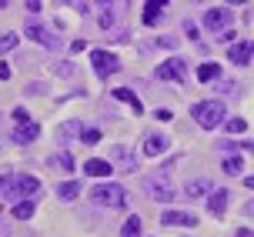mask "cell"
I'll return each mask as SVG.
<instances>
[{"label":"cell","mask_w":254,"mask_h":237,"mask_svg":"<svg viewBox=\"0 0 254 237\" xmlns=\"http://www.w3.org/2000/svg\"><path fill=\"white\" fill-rule=\"evenodd\" d=\"M24 34H27L30 40H37L40 47H47V50H61V37H57V34H51V30H47L44 24H27V27H24Z\"/></svg>","instance_id":"cell-6"},{"label":"cell","mask_w":254,"mask_h":237,"mask_svg":"<svg viewBox=\"0 0 254 237\" xmlns=\"http://www.w3.org/2000/svg\"><path fill=\"white\" fill-rule=\"evenodd\" d=\"M238 237H251V227H241V231H238Z\"/></svg>","instance_id":"cell-36"},{"label":"cell","mask_w":254,"mask_h":237,"mask_svg":"<svg viewBox=\"0 0 254 237\" xmlns=\"http://www.w3.org/2000/svg\"><path fill=\"white\" fill-rule=\"evenodd\" d=\"M231 24H234V17H231L228 7H207V13H204V30L207 34H224Z\"/></svg>","instance_id":"cell-4"},{"label":"cell","mask_w":254,"mask_h":237,"mask_svg":"<svg viewBox=\"0 0 254 237\" xmlns=\"http://www.w3.org/2000/svg\"><path fill=\"white\" fill-rule=\"evenodd\" d=\"M184 34H188L190 40H201V34H197V27L190 24V20H184Z\"/></svg>","instance_id":"cell-30"},{"label":"cell","mask_w":254,"mask_h":237,"mask_svg":"<svg viewBox=\"0 0 254 237\" xmlns=\"http://www.w3.org/2000/svg\"><path fill=\"white\" fill-rule=\"evenodd\" d=\"M157 80H184L188 77V60H181V57H171V60H164L161 67H157Z\"/></svg>","instance_id":"cell-7"},{"label":"cell","mask_w":254,"mask_h":237,"mask_svg":"<svg viewBox=\"0 0 254 237\" xmlns=\"http://www.w3.org/2000/svg\"><path fill=\"white\" fill-rule=\"evenodd\" d=\"M154 47H174V40H171V37H161V40H154Z\"/></svg>","instance_id":"cell-33"},{"label":"cell","mask_w":254,"mask_h":237,"mask_svg":"<svg viewBox=\"0 0 254 237\" xmlns=\"http://www.w3.org/2000/svg\"><path fill=\"white\" fill-rule=\"evenodd\" d=\"M97 24H101V30H111L114 27V7L111 3H104L101 10H97Z\"/></svg>","instance_id":"cell-21"},{"label":"cell","mask_w":254,"mask_h":237,"mask_svg":"<svg viewBox=\"0 0 254 237\" xmlns=\"http://www.w3.org/2000/svg\"><path fill=\"white\" fill-rule=\"evenodd\" d=\"M13 120H17V124H30V114H27L24 107H17V111H13Z\"/></svg>","instance_id":"cell-29"},{"label":"cell","mask_w":254,"mask_h":237,"mask_svg":"<svg viewBox=\"0 0 254 237\" xmlns=\"http://www.w3.org/2000/svg\"><path fill=\"white\" fill-rule=\"evenodd\" d=\"M228 200H231V194L224 187L211 190V194H207V211H211V214H221L224 207H228Z\"/></svg>","instance_id":"cell-12"},{"label":"cell","mask_w":254,"mask_h":237,"mask_svg":"<svg viewBox=\"0 0 254 237\" xmlns=\"http://www.w3.org/2000/svg\"><path fill=\"white\" fill-rule=\"evenodd\" d=\"M90 63H94L97 77H111V74L121 70V60H117L111 50H90Z\"/></svg>","instance_id":"cell-5"},{"label":"cell","mask_w":254,"mask_h":237,"mask_svg":"<svg viewBox=\"0 0 254 237\" xmlns=\"http://www.w3.org/2000/svg\"><path fill=\"white\" fill-rule=\"evenodd\" d=\"M164 150H167L164 134H147V137H144V154H147V157H157V154H164Z\"/></svg>","instance_id":"cell-11"},{"label":"cell","mask_w":254,"mask_h":237,"mask_svg":"<svg viewBox=\"0 0 254 237\" xmlns=\"http://www.w3.org/2000/svg\"><path fill=\"white\" fill-rule=\"evenodd\" d=\"M144 190H147V197L151 200H174V190L171 187H164V184H157V180H147V184H144Z\"/></svg>","instance_id":"cell-14"},{"label":"cell","mask_w":254,"mask_h":237,"mask_svg":"<svg viewBox=\"0 0 254 237\" xmlns=\"http://www.w3.org/2000/svg\"><path fill=\"white\" fill-rule=\"evenodd\" d=\"M197 80H201V84H217V80H221V63H214V60L201 63V67H197Z\"/></svg>","instance_id":"cell-13"},{"label":"cell","mask_w":254,"mask_h":237,"mask_svg":"<svg viewBox=\"0 0 254 237\" xmlns=\"http://www.w3.org/2000/svg\"><path fill=\"white\" fill-rule=\"evenodd\" d=\"M204 194H211V180H204V177L190 180L188 187H184V197L188 200H197V197H204Z\"/></svg>","instance_id":"cell-15"},{"label":"cell","mask_w":254,"mask_h":237,"mask_svg":"<svg viewBox=\"0 0 254 237\" xmlns=\"http://www.w3.org/2000/svg\"><path fill=\"white\" fill-rule=\"evenodd\" d=\"M114 97H117V100H124V104H130V111H134V114L144 111V107L137 104V94H134L130 87H117V90H114Z\"/></svg>","instance_id":"cell-18"},{"label":"cell","mask_w":254,"mask_h":237,"mask_svg":"<svg viewBox=\"0 0 254 237\" xmlns=\"http://www.w3.org/2000/svg\"><path fill=\"white\" fill-rule=\"evenodd\" d=\"M7 234H10V227H7V221L0 217V237H7Z\"/></svg>","instance_id":"cell-35"},{"label":"cell","mask_w":254,"mask_h":237,"mask_svg":"<svg viewBox=\"0 0 254 237\" xmlns=\"http://www.w3.org/2000/svg\"><path fill=\"white\" fill-rule=\"evenodd\" d=\"M13 217L17 221H30L34 217V200H17L13 204Z\"/></svg>","instance_id":"cell-20"},{"label":"cell","mask_w":254,"mask_h":237,"mask_svg":"<svg viewBox=\"0 0 254 237\" xmlns=\"http://www.w3.org/2000/svg\"><path fill=\"white\" fill-rule=\"evenodd\" d=\"M70 50H74V54H77V50H87V40H74V44H70Z\"/></svg>","instance_id":"cell-34"},{"label":"cell","mask_w":254,"mask_h":237,"mask_svg":"<svg viewBox=\"0 0 254 237\" xmlns=\"http://www.w3.org/2000/svg\"><path fill=\"white\" fill-rule=\"evenodd\" d=\"M221 167H224V174H241L244 171V157H238V154H234V157H224V164H221Z\"/></svg>","instance_id":"cell-23"},{"label":"cell","mask_w":254,"mask_h":237,"mask_svg":"<svg viewBox=\"0 0 254 237\" xmlns=\"http://www.w3.org/2000/svg\"><path fill=\"white\" fill-rule=\"evenodd\" d=\"M84 174L87 177H111V164L101 161V157H90V161L84 164Z\"/></svg>","instance_id":"cell-16"},{"label":"cell","mask_w":254,"mask_h":237,"mask_svg":"<svg viewBox=\"0 0 254 237\" xmlns=\"http://www.w3.org/2000/svg\"><path fill=\"white\" fill-rule=\"evenodd\" d=\"M57 197L61 200H77L80 197V184H77V180H64L61 187H57Z\"/></svg>","instance_id":"cell-19"},{"label":"cell","mask_w":254,"mask_h":237,"mask_svg":"<svg viewBox=\"0 0 254 237\" xmlns=\"http://www.w3.org/2000/svg\"><path fill=\"white\" fill-rule=\"evenodd\" d=\"M7 190H10V177H0V197H7Z\"/></svg>","instance_id":"cell-32"},{"label":"cell","mask_w":254,"mask_h":237,"mask_svg":"<svg viewBox=\"0 0 254 237\" xmlns=\"http://www.w3.org/2000/svg\"><path fill=\"white\" fill-rule=\"evenodd\" d=\"M161 224H167V227H194L197 217L188 214V211H164L161 214Z\"/></svg>","instance_id":"cell-8"},{"label":"cell","mask_w":254,"mask_h":237,"mask_svg":"<svg viewBox=\"0 0 254 237\" xmlns=\"http://www.w3.org/2000/svg\"><path fill=\"white\" fill-rule=\"evenodd\" d=\"M77 130H80V127H77V124H64V130H61V137L67 140V137H74Z\"/></svg>","instance_id":"cell-31"},{"label":"cell","mask_w":254,"mask_h":237,"mask_svg":"<svg viewBox=\"0 0 254 237\" xmlns=\"http://www.w3.org/2000/svg\"><path fill=\"white\" fill-rule=\"evenodd\" d=\"M80 140H84V144H97V140H101V130H97V127H84Z\"/></svg>","instance_id":"cell-28"},{"label":"cell","mask_w":254,"mask_h":237,"mask_svg":"<svg viewBox=\"0 0 254 237\" xmlns=\"http://www.w3.org/2000/svg\"><path fill=\"white\" fill-rule=\"evenodd\" d=\"M10 137H13V144H34L40 137V127L37 124H17V130H13Z\"/></svg>","instance_id":"cell-10"},{"label":"cell","mask_w":254,"mask_h":237,"mask_svg":"<svg viewBox=\"0 0 254 237\" xmlns=\"http://www.w3.org/2000/svg\"><path fill=\"white\" fill-rule=\"evenodd\" d=\"M167 3H161V0H151V3H144V24L154 27L157 20H161V13H164Z\"/></svg>","instance_id":"cell-17"},{"label":"cell","mask_w":254,"mask_h":237,"mask_svg":"<svg viewBox=\"0 0 254 237\" xmlns=\"http://www.w3.org/2000/svg\"><path fill=\"white\" fill-rule=\"evenodd\" d=\"M224 127H228V134H244V130H248V120H241V117H231Z\"/></svg>","instance_id":"cell-27"},{"label":"cell","mask_w":254,"mask_h":237,"mask_svg":"<svg viewBox=\"0 0 254 237\" xmlns=\"http://www.w3.org/2000/svg\"><path fill=\"white\" fill-rule=\"evenodd\" d=\"M17 47V34H0V57Z\"/></svg>","instance_id":"cell-25"},{"label":"cell","mask_w":254,"mask_h":237,"mask_svg":"<svg viewBox=\"0 0 254 237\" xmlns=\"http://www.w3.org/2000/svg\"><path fill=\"white\" fill-rule=\"evenodd\" d=\"M51 164H54V167H61V171H74V167H77V161L70 157V154H67V150L54 154V157H51Z\"/></svg>","instance_id":"cell-22"},{"label":"cell","mask_w":254,"mask_h":237,"mask_svg":"<svg viewBox=\"0 0 254 237\" xmlns=\"http://www.w3.org/2000/svg\"><path fill=\"white\" fill-rule=\"evenodd\" d=\"M37 190H40V180H37V177H34V174H20V177H10V190H7V197L30 200Z\"/></svg>","instance_id":"cell-3"},{"label":"cell","mask_w":254,"mask_h":237,"mask_svg":"<svg viewBox=\"0 0 254 237\" xmlns=\"http://www.w3.org/2000/svg\"><path fill=\"white\" fill-rule=\"evenodd\" d=\"M228 60L234 63V67H248V63H251V44H248V40L234 44V47L228 50Z\"/></svg>","instance_id":"cell-9"},{"label":"cell","mask_w":254,"mask_h":237,"mask_svg":"<svg viewBox=\"0 0 254 237\" xmlns=\"http://www.w3.org/2000/svg\"><path fill=\"white\" fill-rule=\"evenodd\" d=\"M51 70H54V74H57V77H74V74H77V67H74V63H67V60L54 63Z\"/></svg>","instance_id":"cell-26"},{"label":"cell","mask_w":254,"mask_h":237,"mask_svg":"<svg viewBox=\"0 0 254 237\" xmlns=\"http://www.w3.org/2000/svg\"><path fill=\"white\" fill-rule=\"evenodd\" d=\"M94 204H104V207H127L130 197H127V190L121 184H97L94 194H90Z\"/></svg>","instance_id":"cell-2"},{"label":"cell","mask_w":254,"mask_h":237,"mask_svg":"<svg viewBox=\"0 0 254 237\" xmlns=\"http://www.w3.org/2000/svg\"><path fill=\"white\" fill-rule=\"evenodd\" d=\"M121 234L124 237H140V217H127L124 227H121Z\"/></svg>","instance_id":"cell-24"},{"label":"cell","mask_w":254,"mask_h":237,"mask_svg":"<svg viewBox=\"0 0 254 237\" xmlns=\"http://www.w3.org/2000/svg\"><path fill=\"white\" fill-rule=\"evenodd\" d=\"M190 117H194L204 130H214V127L224 120V104H221V100H197V104H190Z\"/></svg>","instance_id":"cell-1"}]
</instances>
